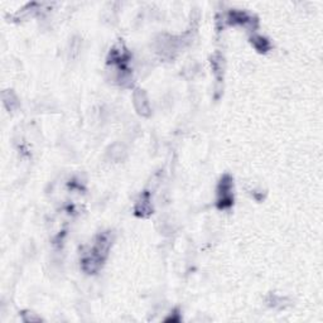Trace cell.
Listing matches in <instances>:
<instances>
[{
	"label": "cell",
	"mask_w": 323,
	"mask_h": 323,
	"mask_svg": "<svg viewBox=\"0 0 323 323\" xmlns=\"http://www.w3.org/2000/svg\"><path fill=\"white\" fill-rule=\"evenodd\" d=\"M112 244L111 232L106 231L99 234L95 238L94 245L82 255L81 259V268L87 274H95L103 266L104 261L109 254L110 246Z\"/></svg>",
	"instance_id": "1"
},
{
	"label": "cell",
	"mask_w": 323,
	"mask_h": 323,
	"mask_svg": "<svg viewBox=\"0 0 323 323\" xmlns=\"http://www.w3.org/2000/svg\"><path fill=\"white\" fill-rule=\"evenodd\" d=\"M234 183L232 177L230 175H223L221 177L217 186V193H216V206L218 210H227L234 205Z\"/></svg>",
	"instance_id": "2"
},
{
	"label": "cell",
	"mask_w": 323,
	"mask_h": 323,
	"mask_svg": "<svg viewBox=\"0 0 323 323\" xmlns=\"http://www.w3.org/2000/svg\"><path fill=\"white\" fill-rule=\"evenodd\" d=\"M133 100H134V106L135 109L138 110V112L143 116H148L150 114V108H149V101L146 99V95L143 90H137L134 92V96H133Z\"/></svg>",
	"instance_id": "3"
},
{
	"label": "cell",
	"mask_w": 323,
	"mask_h": 323,
	"mask_svg": "<svg viewBox=\"0 0 323 323\" xmlns=\"http://www.w3.org/2000/svg\"><path fill=\"white\" fill-rule=\"evenodd\" d=\"M150 214H152V206L149 202L148 193H144V196H142V200L138 201L137 206H135V215L139 217H148Z\"/></svg>",
	"instance_id": "4"
},
{
	"label": "cell",
	"mask_w": 323,
	"mask_h": 323,
	"mask_svg": "<svg viewBox=\"0 0 323 323\" xmlns=\"http://www.w3.org/2000/svg\"><path fill=\"white\" fill-rule=\"evenodd\" d=\"M251 44L255 47V49L259 52H266L268 49H270V42H269L266 38L261 37V36H254L251 37Z\"/></svg>",
	"instance_id": "5"
},
{
	"label": "cell",
	"mask_w": 323,
	"mask_h": 323,
	"mask_svg": "<svg viewBox=\"0 0 323 323\" xmlns=\"http://www.w3.org/2000/svg\"><path fill=\"white\" fill-rule=\"evenodd\" d=\"M23 320L26 322H39L40 318L35 316V313H23Z\"/></svg>",
	"instance_id": "6"
}]
</instances>
